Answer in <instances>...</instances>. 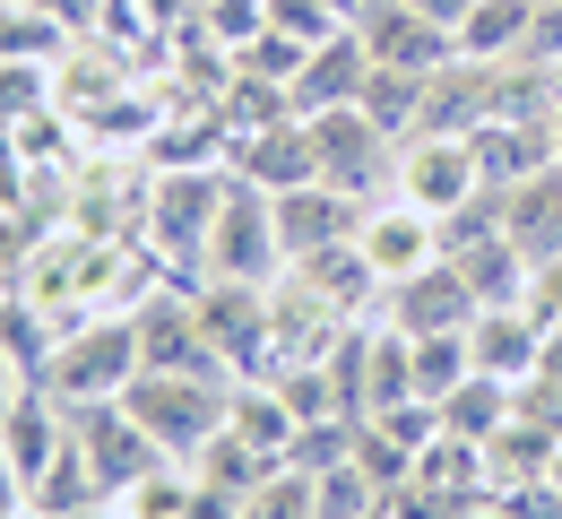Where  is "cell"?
Returning a JSON list of instances; mask_svg holds the SVG:
<instances>
[{"mask_svg": "<svg viewBox=\"0 0 562 519\" xmlns=\"http://www.w3.org/2000/svg\"><path fill=\"white\" fill-rule=\"evenodd\" d=\"M53 87V61H0V122H26Z\"/></svg>", "mask_w": 562, "mask_h": 519, "instance_id": "44dd1931", "label": "cell"}, {"mask_svg": "<svg viewBox=\"0 0 562 519\" xmlns=\"http://www.w3.org/2000/svg\"><path fill=\"white\" fill-rule=\"evenodd\" d=\"M528 312H537V320H546V329H562V260H537V269H528Z\"/></svg>", "mask_w": 562, "mask_h": 519, "instance_id": "7402d4cb", "label": "cell"}, {"mask_svg": "<svg viewBox=\"0 0 562 519\" xmlns=\"http://www.w3.org/2000/svg\"><path fill=\"white\" fill-rule=\"evenodd\" d=\"M510 416H519V390L493 381V372H468V381L441 398V433H450V442H476V450H485Z\"/></svg>", "mask_w": 562, "mask_h": 519, "instance_id": "e0dca14e", "label": "cell"}, {"mask_svg": "<svg viewBox=\"0 0 562 519\" xmlns=\"http://www.w3.org/2000/svg\"><path fill=\"white\" fill-rule=\"evenodd\" d=\"M209 269L225 286H269L285 269L278 251V217H269V191L251 182H225L216 191V217H209Z\"/></svg>", "mask_w": 562, "mask_h": 519, "instance_id": "277c9868", "label": "cell"}, {"mask_svg": "<svg viewBox=\"0 0 562 519\" xmlns=\"http://www.w3.org/2000/svg\"><path fill=\"white\" fill-rule=\"evenodd\" d=\"M502 234H510L528 260H562V156L546 173H528V182L502 191Z\"/></svg>", "mask_w": 562, "mask_h": 519, "instance_id": "5bb4252c", "label": "cell"}, {"mask_svg": "<svg viewBox=\"0 0 562 519\" xmlns=\"http://www.w3.org/2000/svg\"><path fill=\"white\" fill-rule=\"evenodd\" d=\"M243 519H321V476L312 467H269L243 494Z\"/></svg>", "mask_w": 562, "mask_h": 519, "instance_id": "ffe728a7", "label": "cell"}, {"mask_svg": "<svg viewBox=\"0 0 562 519\" xmlns=\"http://www.w3.org/2000/svg\"><path fill=\"white\" fill-rule=\"evenodd\" d=\"M355 104H363L390 139H416V131H424V78L416 70H381V61H372V78H363Z\"/></svg>", "mask_w": 562, "mask_h": 519, "instance_id": "d6986e66", "label": "cell"}, {"mask_svg": "<svg viewBox=\"0 0 562 519\" xmlns=\"http://www.w3.org/2000/svg\"><path fill=\"white\" fill-rule=\"evenodd\" d=\"M355 35H363V53H372L381 70L432 78V70H450V61H459V35H450V26H432L416 0H363Z\"/></svg>", "mask_w": 562, "mask_h": 519, "instance_id": "52a82bcc", "label": "cell"}, {"mask_svg": "<svg viewBox=\"0 0 562 519\" xmlns=\"http://www.w3.org/2000/svg\"><path fill=\"white\" fill-rule=\"evenodd\" d=\"M0 450H9V459H18V476L35 485V476H44V467L70 450V407H61V398L35 381V390H26V398L0 416Z\"/></svg>", "mask_w": 562, "mask_h": 519, "instance_id": "4fadbf2b", "label": "cell"}, {"mask_svg": "<svg viewBox=\"0 0 562 519\" xmlns=\"http://www.w3.org/2000/svg\"><path fill=\"white\" fill-rule=\"evenodd\" d=\"M131 320H139V356H147V364H165V372H209L216 364L209 329H200V303L156 295L147 312H131Z\"/></svg>", "mask_w": 562, "mask_h": 519, "instance_id": "2e32d148", "label": "cell"}, {"mask_svg": "<svg viewBox=\"0 0 562 519\" xmlns=\"http://www.w3.org/2000/svg\"><path fill=\"white\" fill-rule=\"evenodd\" d=\"M26 511V476H18V459L0 450V519H18Z\"/></svg>", "mask_w": 562, "mask_h": 519, "instance_id": "cb8c5ba5", "label": "cell"}, {"mask_svg": "<svg viewBox=\"0 0 562 519\" xmlns=\"http://www.w3.org/2000/svg\"><path fill=\"white\" fill-rule=\"evenodd\" d=\"M70 26L44 0H0V61H61Z\"/></svg>", "mask_w": 562, "mask_h": 519, "instance_id": "ac0fdd59", "label": "cell"}, {"mask_svg": "<svg viewBox=\"0 0 562 519\" xmlns=\"http://www.w3.org/2000/svg\"><path fill=\"white\" fill-rule=\"evenodd\" d=\"M70 433L87 450V467H95V485H104V503H131L147 476L165 467V450L147 442V425L122 407V398H95V407H70ZM182 467V459H173Z\"/></svg>", "mask_w": 562, "mask_h": 519, "instance_id": "5b68a950", "label": "cell"}, {"mask_svg": "<svg viewBox=\"0 0 562 519\" xmlns=\"http://www.w3.org/2000/svg\"><path fill=\"white\" fill-rule=\"evenodd\" d=\"M225 398L234 390H209V372H165V364H139V381L122 390V407L147 425V442L182 467L225 433Z\"/></svg>", "mask_w": 562, "mask_h": 519, "instance_id": "6da1fadb", "label": "cell"}, {"mask_svg": "<svg viewBox=\"0 0 562 519\" xmlns=\"http://www.w3.org/2000/svg\"><path fill=\"white\" fill-rule=\"evenodd\" d=\"M26 390H35V372H26V356H18L9 338H0V416H9V407H18Z\"/></svg>", "mask_w": 562, "mask_h": 519, "instance_id": "603a6c76", "label": "cell"}, {"mask_svg": "<svg viewBox=\"0 0 562 519\" xmlns=\"http://www.w3.org/2000/svg\"><path fill=\"white\" fill-rule=\"evenodd\" d=\"M468 356H476V372H493V381H528L537 372V356H546V320L528 312V303H485L476 320H468Z\"/></svg>", "mask_w": 562, "mask_h": 519, "instance_id": "7c38bea8", "label": "cell"}, {"mask_svg": "<svg viewBox=\"0 0 562 519\" xmlns=\"http://www.w3.org/2000/svg\"><path fill=\"white\" fill-rule=\"evenodd\" d=\"M312 156H321V182L363 200L390 165H398V139L363 113V104H338V113H312Z\"/></svg>", "mask_w": 562, "mask_h": 519, "instance_id": "8992f818", "label": "cell"}, {"mask_svg": "<svg viewBox=\"0 0 562 519\" xmlns=\"http://www.w3.org/2000/svg\"><path fill=\"white\" fill-rule=\"evenodd\" d=\"M269 217H278V251H285V269H294V260H312V251L355 242L363 200L329 191V182H303V191H269Z\"/></svg>", "mask_w": 562, "mask_h": 519, "instance_id": "9c48e42d", "label": "cell"}, {"mask_svg": "<svg viewBox=\"0 0 562 519\" xmlns=\"http://www.w3.org/2000/svg\"><path fill=\"white\" fill-rule=\"evenodd\" d=\"M554 485H562V442H554Z\"/></svg>", "mask_w": 562, "mask_h": 519, "instance_id": "484cf974", "label": "cell"}, {"mask_svg": "<svg viewBox=\"0 0 562 519\" xmlns=\"http://www.w3.org/2000/svg\"><path fill=\"white\" fill-rule=\"evenodd\" d=\"M390 191L416 200V208H432V217H450V208H468L493 182H485V165H476V139H468V131H416V139H398Z\"/></svg>", "mask_w": 562, "mask_h": 519, "instance_id": "3957f363", "label": "cell"}, {"mask_svg": "<svg viewBox=\"0 0 562 519\" xmlns=\"http://www.w3.org/2000/svg\"><path fill=\"white\" fill-rule=\"evenodd\" d=\"M355 251L372 260V278H381V286H398V278H416V269H432V260H441V217L390 191L381 208H363V225H355Z\"/></svg>", "mask_w": 562, "mask_h": 519, "instance_id": "ba28073f", "label": "cell"}, {"mask_svg": "<svg viewBox=\"0 0 562 519\" xmlns=\"http://www.w3.org/2000/svg\"><path fill=\"white\" fill-rule=\"evenodd\" d=\"M537 9L546 0H476L468 18H459V61H528V44H537Z\"/></svg>", "mask_w": 562, "mask_h": 519, "instance_id": "9a60e30c", "label": "cell"}, {"mask_svg": "<svg viewBox=\"0 0 562 519\" xmlns=\"http://www.w3.org/2000/svg\"><path fill=\"white\" fill-rule=\"evenodd\" d=\"M363 78H372V53H363V35H329V44H312L303 53V70L285 78V104L312 122V113H338V104H355L363 95Z\"/></svg>", "mask_w": 562, "mask_h": 519, "instance_id": "8fae6325", "label": "cell"}, {"mask_svg": "<svg viewBox=\"0 0 562 519\" xmlns=\"http://www.w3.org/2000/svg\"><path fill=\"white\" fill-rule=\"evenodd\" d=\"M139 320L122 312V320H78L70 338H53V356H44V390L61 398V407H95V398H122L131 381H139Z\"/></svg>", "mask_w": 562, "mask_h": 519, "instance_id": "7a4b0ae2", "label": "cell"}, {"mask_svg": "<svg viewBox=\"0 0 562 519\" xmlns=\"http://www.w3.org/2000/svg\"><path fill=\"white\" fill-rule=\"evenodd\" d=\"M554 156H562V95H554Z\"/></svg>", "mask_w": 562, "mask_h": 519, "instance_id": "d4e9b609", "label": "cell"}, {"mask_svg": "<svg viewBox=\"0 0 562 519\" xmlns=\"http://www.w3.org/2000/svg\"><path fill=\"white\" fill-rule=\"evenodd\" d=\"M476 320V286L459 278V260L441 251L432 269H416V278H398L390 286V329H407V338H432V329H468Z\"/></svg>", "mask_w": 562, "mask_h": 519, "instance_id": "30bf717a", "label": "cell"}]
</instances>
